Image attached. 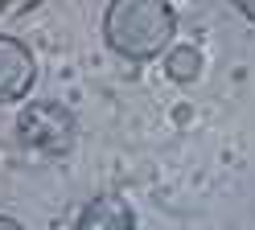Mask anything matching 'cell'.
<instances>
[{
  "label": "cell",
  "mask_w": 255,
  "mask_h": 230,
  "mask_svg": "<svg viewBox=\"0 0 255 230\" xmlns=\"http://www.w3.org/2000/svg\"><path fill=\"white\" fill-rule=\"evenodd\" d=\"M177 29V12L165 0H111L103 12V37L128 62H152L165 54Z\"/></svg>",
  "instance_id": "obj_1"
},
{
  "label": "cell",
  "mask_w": 255,
  "mask_h": 230,
  "mask_svg": "<svg viewBox=\"0 0 255 230\" xmlns=\"http://www.w3.org/2000/svg\"><path fill=\"white\" fill-rule=\"evenodd\" d=\"M17 136L33 156L54 160V156H66L74 148L78 123H74L66 103H58V99H33V103H25V111L17 115Z\"/></svg>",
  "instance_id": "obj_2"
},
{
  "label": "cell",
  "mask_w": 255,
  "mask_h": 230,
  "mask_svg": "<svg viewBox=\"0 0 255 230\" xmlns=\"http://www.w3.org/2000/svg\"><path fill=\"white\" fill-rule=\"evenodd\" d=\"M37 78V62L29 54V45L0 33V103H17V99L29 95Z\"/></svg>",
  "instance_id": "obj_3"
},
{
  "label": "cell",
  "mask_w": 255,
  "mask_h": 230,
  "mask_svg": "<svg viewBox=\"0 0 255 230\" xmlns=\"http://www.w3.org/2000/svg\"><path fill=\"white\" fill-rule=\"evenodd\" d=\"M78 230H136V210L120 193H99L83 206Z\"/></svg>",
  "instance_id": "obj_4"
},
{
  "label": "cell",
  "mask_w": 255,
  "mask_h": 230,
  "mask_svg": "<svg viewBox=\"0 0 255 230\" xmlns=\"http://www.w3.org/2000/svg\"><path fill=\"white\" fill-rule=\"evenodd\" d=\"M198 70H202V54H198V49H189V45L177 49V54L169 58V74L181 78V82H185V78H198Z\"/></svg>",
  "instance_id": "obj_5"
},
{
  "label": "cell",
  "mask_w": 255,
  "mask_h": 230,
  "mask_svg": "<svg viewBox=\"0 0 255 230\" xmlns=\"http://www.w3.org/2000/svg\"><path fill=\"white\" fill-rule=\"evenodd\" d=\"M0 230H25L17 218H8V214H0Z\"/></svg>",
  "instance_id": "obj_6"
},
{
  "label": "cell",
  "mask_w": 255,
  "mask_h": 230,
  "mask_svg": "<svg viewBox=\"0 0 255 230\" xmlns=\"http://www.w3.org/2000/svg\"><path fill=\"white\" fill-rule=\"evenodd\" d=\"M239 12H243L247 21H255V0H243V4H239Z\"/></svg>",
  "instance_id": "obj_7"
}]
</instances>
